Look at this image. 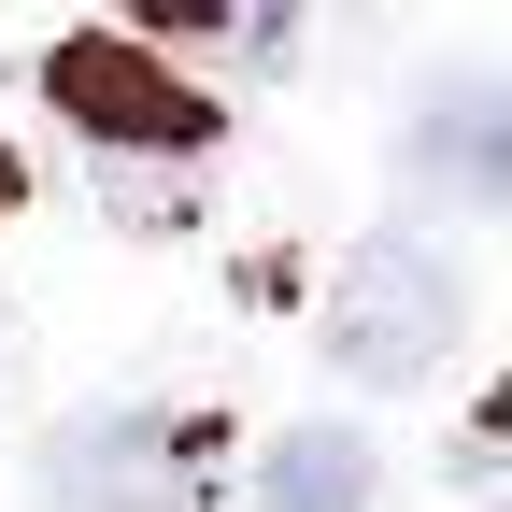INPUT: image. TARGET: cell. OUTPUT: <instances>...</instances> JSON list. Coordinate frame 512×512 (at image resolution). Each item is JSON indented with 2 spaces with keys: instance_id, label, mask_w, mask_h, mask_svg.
<instances>
[{
  "instance_id": "cell-6",
  "label": "cell",
  "mask_w": 512,
  "mask_h": 512,
  "mask_svg": "<svg viewBox=\"0 0 512 512\" xmlns=\"http://www.w3.org/2000/svg\"><path fill=\"white\" fill-rule=\"evenodd\" d=\"M0 214H15V157H0Z\"/></svg>"
},
{
  "instance_id": "cell-2",
  "label": "cell",
  "mask_w": 512,
  "mask_h": 512,
  "mask_svg": "<svg viewBox=\"0 0 512 512\" xmlns=\"http://www.w3.org/2000/svg\"><path fill=\"white\" fill-rule=\"evenodd\" d=\"M43 86H57V114H86V143H114V157H200L214 128H228L143 29H72V43L43 57Z\"/></svg>"
},
{
  "instance_id": "cell-5",
  "label": "cell",
  "mask_w": 512,
  "mask_h": 512,
  "mask_svg": "<svg viewBox=\"0 0 512 512\" xmlns=\"http://www.w3.org/2000/svg\"><path fill=\"white\" fill-rule=\"evenodd\" d=\"M370 441L356 427H285L271 456H256V512H370Z\"/></svg>"
},
{
  "instance_id": "cell-4",
  "label": "cell",
  "mask_w": 512,
  "mask_h": 512,
  "mask_svg": "<svg viewBox=\"0 0 512 512\" xmlns=\"http://www.w3.org/2000/svg\"><path fill=\"white\" fill-rule=\"evenodd\" d=\"M413 171L427 185H456V200H512V114H498V86H441L427 114H413Z\"/></svg>"
},
{
  "instance_id": "cell-1",
  "label": "cell",
  "mask_w": 512,
  "mask_h": 512,
  "mask_svg": "<svg viewBox=\"0 0 512 512\" xmlns=\"http://www.w3.org/2000/svg\"><path fill=\"white\" fill-rule=\"evenodd\" d=\"M470 342V285L427 228H370L328 285V370L342 384H427L441 356Z\"/></svg>"
},
{
  "instance_id": "cell-3",
  "label": "cell",
  "mask_w": 512,
  "mask_h": 512,
  "mask_svg": "<svg viewBox=\"0 0 512 512\" xmlns=\"http://www.w3.org/2000/svg\"><path fill=\"white\" fill-rule=\"evenodd\" d=\"M185 484H200V413H157V399L72 413L43 441V512H171Z\"/></svg>"
}]
</instances>
